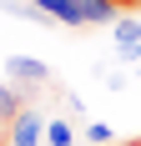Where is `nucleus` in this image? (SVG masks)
I'll return each mask as SVG.
<instances>
[{
	"instance_id": "obj_1",
	"label": "nucleus",
	"mask_w": 141,
	"mask_h": 146,
	"mask_svg": "<svg viewBox=\"0 0 141 146\" xmlns=\"http://www.w3.org/2000/svg\"><path fill=\"white\" fill-rule=\"evenodd\" d=\"M5 76L10 81H25V86H45L51 81V66L35 56H5Z\"/></svg>"
},
{
	"instance_id": "obj_2",
	"label": "nucleus",
	"mask_w": 141,
	"mask_h": 146,
	"mask_svg": "<svg viewBox=\"0 0 141 146\" xmlns=\"http://www.w3.org/2000/svg\"><path fill=\"white\" fill-rule=\"evenodd\" d=\"M45 126H51V121H41V111L25 106V111L10 121V146H41V131H45Z\"/></svg>"
},
{
	"instance_id": "obj_3",
	"label": "nucleus",
	"mask_w": 141,
	"mask_h": 146,
	"mask_svg": "<svg viewBox=\"0 0 141 146\" xmlns=\"http://www.w3.org/2000/svg\"><path fill=\"white\" fill-rule=\"evenodd\" d=\"M86 15V25H111V20H121V10H116L111 0H76Z\"/></svg>"
},
{
	"instance_id": "obj_4",
	"label": "nucleus",
	"mask_w": 141,
	"mask_h": 146,
	"mask_svg": "<svg viewBox=\"0 0 141 146\" xmlns=\"http://www.w3.org/2000/svg\"><path fill=\"white\" fill-rule=\"evenodd\" d=\"M116 50L121 56H136L141 50V20H121L116 25Z\"/></svg>"
},
{
	"instance_id": "obj_5",
	"label": "nucleus",
	"mask_w": 141,
	"mask_h": 146,
	"mask_svg": "<svg viewBox=\"0 0 141 146\" xmlns=\"http://www.w3.org/2000/svg\"><path fill=\"white\" fill-rule=\"evenodd\" d=\"M20 111H25V106H20V96H15V86H0V121L10 126V121L20 116Z\"/></svg>"
},
{
	"instance_id": "obj_6",
	"label": "nucleus",
	"mask_w": 141,
	"mask_h": 146,
	"mask_svg": "<svg viewBox=\"0 0 141 146\" xmlns=\"http://www.w3.org/2000/svg\"><path fill=\"white\" fill-rule=\"evenodd\" d=\"M45 141L51 146H70L76 141V136H70V121H51V126H45Z\"/></svg>"
},
{
	"instance_id": "obj_7",
	"label": "nucleus",
	"mask_w": 141,
	"mask_h": 146,
	"mask_svg": "<svg viewBox=\"0 0 141 146\" xmlns=\"http://www.w3.org/2000/svg\"><path fill=\"white\" fill-rule=\"evenodd\" d=\"M86 136H91L96 146H106V141H111V126H101V121H96V126H86Z\"/></svg>"
},
{
	"instance_id": "obj_8",
	"label": "nucleus",
	"mask_w": 141,
	"mask_h": 146,
	"mask_svg": "<svg viewBox=\"0 0 141 146\" xmlns=\"http://www.w3.org/2000/svg\"><path fill=\"white\" fill-rule=\"evenodd\" d=\"M111 5H116V10H136L141 0H111Z\"/></svg>"
},
{
	"instance_id": "obj_9",
	"label": "nucleus",
	"mask_w": 141,
	"mask_h": 146,
	"mask_svg": "<svg viewBox=\"0 0 141 146\" xmlns=\"http://www.w3.org/2000/svg\"><path fill=\"white\" fill-rule=\"evenodd\" d=\"M0 126H5V121H0Z\"/></svg>"
},
{
	"instance_id": "obj_10",
	"label": "nucleus",
	"mask_w": 141,
	"mask_h": 146,
	"mask_svg": "<svg viewBox=\"0 0 141 146\" xmlns=\"http://www.w3.org/2000/svg\"><path fill=\"white\" fill-rule=\"evenodd\" d=\"M136 71H141V66H136Z\"/></svg>"
},
{
	"instance_id": "obj_11",
	"label": "nucleus",
	"mask_w": 141,
	"mask_h": 146,
	"mask_svg": "<svg viewBox=\"0 0 141 146\" xmlns=\"http://www.w3.org/2000/svg\"><path fill=\"white\" fill-rule=\"evenodd\" d=\"M136 146H141V141H136Z\"/></svg>"
}]
</instances>
